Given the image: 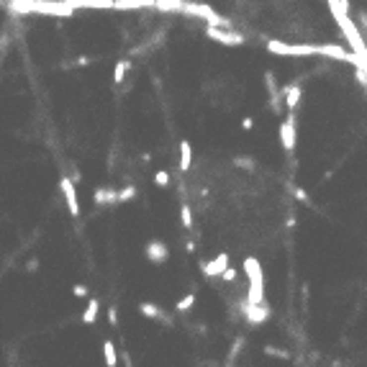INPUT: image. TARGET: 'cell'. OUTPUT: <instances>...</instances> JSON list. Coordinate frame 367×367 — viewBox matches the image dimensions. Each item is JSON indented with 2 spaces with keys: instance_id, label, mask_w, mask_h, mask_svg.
<instances>
[{
  "instance_id": "1",
  "label": "cell",
  "mask_w": 367,
  "mask_h": 367,
  "mask_svg": "<svg viewBox=\"0 0 367 367\" xmlns=\"http://www.w3.org/2000/svg\"><path fill=\"white\" fill-rule=\"evenodd\" d=\"M267 52L278 54V57H329L336 62H349V65H360V57L355 52H349L339 44H285V41H267Z\"/></svg>"
},
{
  "instance_id": "2",
  "label": "cell",
  "mask_w": 367,
  "mask_h": 367,
  "mask_svg": "<svg viewBox=\"0 0 367 367\" xmlns=\"http://www.w3.org/2000/svg\"><path fill=\"white\" fill-rule=\"evenodd\" d=\"M154 8L164 13H182V16H193V18H203L211 26H231L223 16H219L216 10L206 3H195V0H157Z\"/></svg>"
},
{
  "instance_id": "3",
  "label": "cell",
  "mask_w": 367,
  "mask_h": 367,
  "mask_svg": "<svg viewBox=\"0 0 367 367\" xmlns=\"http://www.w3.org/2000/svg\"><path fill=\"white\" fill-rule=\"evenodd\" d=\"M8 10L13 13H36V16H59V18H70L74 10L72 0H8Z\"/></svg>"
},
{
  "instance_id": "4",
  "label": "cell",
  "mask_w": 367,
  "mask_h": 367,
  "mask_svg": "<svg viewBox=\"0 0 367 367\" xmlns=\"http://www.w3.org/2000/svg\"><path fill=\"white\" fill-rule=\"evenodd\" d=\"M206 36L208 39H213V41H219V44H223V47H241L244 41V34H239V31H234L231 26H206Z\"/></svg>"
},
{
  "instance_id": "5",
  "label": "cell",
  "mask_w": 367,
  "mask_h": 367,
  "mask_svg": "<svg viewBox=\"0 0 367 367\" xmlns=\"http://www.w3.org/2000/svg\"><path fill=\"white\" fill-rule=\"evenodd\" d=\"M280 144L285 151L295 149V111H288L285 121L280 124Z\"/></svg>"
},
{
  "instance_id": "6",
  "label": "cell",
  "mask_w": 367,
  "mask_h": 367,
  "mask_svg": "<svg viewBox=\"0 0 367 367\" xmlns=\"http://www.w3.org/2000/svg\"><path fill=\"white\" fill-rule=\"evenodd\" d=\"M59 190H62V195H65L70 213L77 219L80 216V201H77V190H74V180L72 177H59Z\"/></svg>"
},
{
  "instance_id": "7",
  "label": "cell",
  "mask_w": 367,
  "mask_h": 367,
  "mask_svg": "<svg viewBox=\"0 0 367 367\" xmlns=\"http://www.w3.org/2000/svg\"><path fill=\"white\" fill-rule=\"evenodd\" d=\"M144 254H147V259H149L151 265H164L167 259H170V249H167V244L159 241V239H151V241L147 244Z\"/></svg>"
},
{
  "instance_id": "8",
  "label": "cell",
  "mask_w": 367,
  "mask_h": 367,
  "mask_svg": "<svg viewBox=\"0 0 367 367\" xmlns=\"http://www.w3.org/2000/svg\"><path fill=\"white\" fill-rule=\"evenodd\" d=\"M244 308V316H247L249 324H265V321L270 318V308H267V303H244L241 305Z\"/></svg>"
},
{
  "instance_id": "9",
  "label": "cell",
  "mask_w": 367,
  "mask_h": 367,
  "mask_svg": "<svg viewBox=\"0 0 367 367\" xmlns=\"http://www.w3.org/2000/svg\"><path fill=\"white\" fill-rule=\"evenodd\" d=\"M226 267H228V254L221 252V254L213 257L211 262H203V265H201V272L206 275V278H219V275H221Z\"/></svg>"
},
{
  "instance_id": "10",
  "label": "cell",
  "mask_w": 367,
  "mask_h": 367,
  "mask_svg": "<svg viewBox=\"0 0 367 367\" xmlns=\"http://www.w3.org/2000/svg\"><path fill=\"white\" fill-rule=\"evenodd\" d=\"M300 98H303L300 82H290V85L283 87V100H285V108H288V111H295L298 103H300Z\"/></svg>"
},
{
  "instance_id": "11",
  "label": "cell",
  "mask_w": 367,
  "mask_h": 367,
  "mask_svg": "<svg viewBox=\"0 0 367 367\" xmlns=\"http://www.w3.org/2000/svg\"><path fill=\"white\" fill-rule=\"evenodd\" d=\"M139 313L144 316V318H151V321H164V324H172L170 318H167V313L159 308V305H154V303H149V300H144V303H139Z\"/></svg>"
},
{
  "instance_id": "12",
  "label": "cell",
  "mask_w": 367,
  "mask_h": 367,
  "mask_svg": "<svg viewBox=\"0 0 367 367\" xmlns=\"http://www.w3.org/2000/svg\"><path fill=\"white\" fill-rule=\"evenodd\" d=\"M74 8H90V10H116V0H72Z\"/></svg>"
},
{
  "instance_id": "13",
  "label": "cell",
  "mask_w": 367,
  "mask_h": 367,
  "mask_svg": "<svg viewBox=\"0 0 367 367\" xmlns=\"http://www.w3.org/2000/svg\"><path fill=\"white\" fill-rule=\"evenodd\" d=\"M93 201H95L98 206H103V203L113 206V203H118V190H113V188H98V190L93 193Z\"/></svg>"
},
{
  "instance_id": "14",
  "label": "cell",
  "mask_w": 367,
  "mask_h": 367,
  "mask_svg": "<svg viewBox=\"0 0 367 367\" xmlns=\"http://www.w3.org/2000/svg\"><path fill=\"white\" fill-rule=\"evenodd\" d=\"M157 0H116V10H139V8H151Z\"/></svg>"
},
{
  "instance_id": "15",
  "label": "cell",
  "mask_w": 367,
  "mask_h": 367,
  "mask_svg": "<svg viewBox=\"0 0 367 367\" xmlns=\"http://www.w3.org/2000/svg\"><path fill=\"white\" fill-rule=\"evenodd\" d=\"M190 167H193V149H190V142L182 139L180 142V170L188 172Z\"/></svg>"
},
{
  "instance_id": "16",
  "label": "cell",
  "mask_w": 367,
  "mask_h": 367,
  "mask_svg": "<svg viewBox=\"0 0 367 367\" xmlns=\"http://www.w3.org/2000/svg\"><path fill=\"white\" fill-rule=\"evenodd\" d=\"M98 308H100V300H98V298H90V300H87V308H85V313H82V324H95Z\"/></svg>"
},
{
  "instance_id": "17",
  "label": "cell",
  "mask_w": 367,
  "mask_h": 367,
  "mask_svg": "<svg viewBox=\"0 0 367 367\" xmlns=\"http://www.w3.org/2000/svg\"><path fill=\"white\" fill-rule=\"evenodd\" d=\"M129 70H131V62H129V59H121V62H116V67H113V82H116V85L124 82Z\"/></svg>"
},
{
  "instance_id": "18",
  "label": "cell",
  "mask_w": 367,
  "mask_h": 367,
  "mask_svg": "<svg viewBox=\"0 0 367 367\" xmlns=\"http://www.w3.org/2000/svg\"><path fill=\"white\" fill-rule=\"evenodd\" d=\"M103 355H105V365L108 367H116L118 365V355H116V344L111 339L103 342Z\"/></svg>"
},
{
  "instance_id": "19",
  "label": "cell",
  "mask_w": 367,
  "mask_h": 367,
  "mask_svg": "<svg viewBox=\"0 0 367 367\" xmlns=\"http://www.w3.org/2000/svg\"><path fill=\"white\" fill-rule=\"evenodd\" d=\"M193 303H195V295H193V293H188L185 298H180V300H177L175 308H177V313H185V311H190V308H193Z\"/></svg>"
},
{
  "instance_id": "20",
  "label": "cell",
  "mask_w": 367,
  "mask_h": 367,
  "mask_svg": "<svg viewBox=\"0 0 367 367\" xmlns=\"http://www.w3.org/2000/svg\"><path fill=\"white\" fill-rule=\"evenodd\" d=\"M180 219H182V226H185V228H193V211H190V206H188V203H182Z\"/></svg>"
},
{
  "instance_id": "21",
  "label": "cell",
  "mask_w": 367,
  "mask_h": 367,
  "mask_svg": "<svg viewBox=\"0 0 367 367\" xmlns=\"http://www.w3.org/2000/svg\"><path fill=\"white\" fill-rule=\"evenodd\" d=\"M136 198V188H124V190H118V203H126V201H134Z\"/></svg>"
},
{
  "instance_id": "22",
  "label": "cell",
  "mask_w": 367,
  "mask_h": 367,
  "mask_svg": "<svg viewBox=\"0 0 367 367\" xmlns=\"http://www.w3.org/2000/svg\"><path fill=\"white\" fill-rule=\"evenodd\" d=\"M265 355L278 357V360H288V352L285 349H278V347H265Z\"/></svg>"
},
{
  "instance_id": "23",
  "label": "cell",
  "mask_w": 367,
  "mask_h": 367,
  "mask_svg": "<svg viewBox=\"0 0 367 367\" xmlns=\"http://www.w3.org/2000/svg\"><path fill=\"white\" fill-rule=\"evenodd\" d=\"M234 164H236V167H244V170H249V172L254 170V162H252V159H244V157H236Z\"/></svg>"
},
{
  "instance_id": "24",
  "label": "cell",
  "mask_w": 367,
  "mask_h": 367,
  "mask_svg": "<svg viewBox=\"0 0 367 367\" xmlns=\"http://www.w3.org/2000/svg\"><path fill=\"white\" fill-rule=\"evenodd\" d=\"M236 275H239V272H236L234 267H226V270L221 272V278H223L226 283H234V280H236Z\"/></svg>"
},
{
  "instance_id": "25",
  "label": "cell",
  "mask_w": 367,
  "mask_h": 367,
  "mask_svg": "<svg viewBox=\"0 0 367 367\" xmlns=\"http://www.w3.org/2000/svg\"><path fill=\"white\" fill-rule=\"evenodd\" d=\"M154 182H157V185H159V188H164V185H167V182H170V175H167V172H162V170H159V172L154 175Z\"/></svg>"
},
{
  "instance_id": "26",
  "label": "cell",
  "mask_w": 367,
  "mask_h": 367,
  "mask_svg": "<svg viewBox=\"0 0 367 367\" xmlns=\"http://www.w3.org/2000/svg\"><path fill=\"white\" fill-rule=\"evenodd\" d=\"M108 324H111V326H118V311L113 308V305L108 308Z\"/></svg>"
},
{
  "instance_id": "27",
  "label": "cell",
  "mask_w": 367,
  "mask_h": 367,
  "mask_svg": "<svg viewBox=\"0 0 367 367\" xmlns=\"http://www.w3.org/2000/svg\"><path fill=\"white\" fill-rule=\"evenodd\" d=\"M72 293L77 295V298H85L87 295V288L85 285H72Z\"/></svg>"
},
{
  "instance_id": "28",
  "label": "cell",
  "mask_w": 367,
  "mask_h": 367,
  "mask_svg": "<svg viewBox=\"0 0 367 367\" xmlns=\"http://www.w3.org/2000/svg\"><path fill=\"white\" fill-rule=\"evenodd\" d=\"M293 193H295V201H303V203H308V193H305L303 188H295Z\"/></svg>"
},
{
  "instance_id": "29",
  "label": "cell",
  "mask_w": 367,
  "mask_h": 367,
  "mask_svg": "<svg viewBox=\"0 0 367 367\" xmlns=\"http://www.w3.org/2000/svg\"><path fill=\"white\" fill-rule=\"evenodd\" d=\"M241 126L247 129V131H252V129H254V121H252V118H244V121H241Z\"/></svg>"
},
{
  "instance_id": "30",
  "label": "cell",
  "mask_w": 367,
  "mask_h": 367,
  "mask_svg": "<svg viewBox=\"0 0 367 367\" xmlns=\"http://www.w3.org/2000/svg\"><path fill=\"white\" fill-rule=\"evenodd\" d=\"M36 267H39V259H31V262H28V265H26V270H28V272H34Z\"/></svg>"
}]
</instances>
